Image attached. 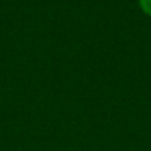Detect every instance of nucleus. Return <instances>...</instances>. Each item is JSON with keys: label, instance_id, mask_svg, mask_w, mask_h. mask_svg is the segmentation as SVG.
<instances>
[{"label": "nucleus", "instance_id": "1", "mask_svg": "<svg viewBox=\"0 0 151 151\" xmlns=\"http://www.w3.org/2000/svg\"><path fill=\"white\" fill-rule=\"evenodd\" d=\"M139 6L144 14L151 17V0H139Z\"/></svg>", "mask_w": 151, "mask_h": 151}]
</instances>
